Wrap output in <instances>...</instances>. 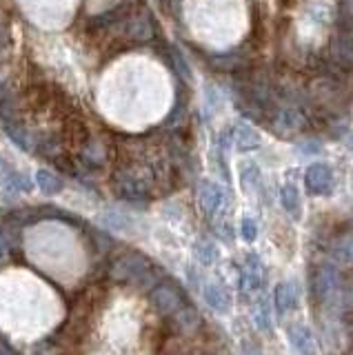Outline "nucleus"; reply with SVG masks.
I'll return each mask as SVG.
<instances>
[{
  "instance_id": "9b49d317",
  "label": "nucleus",
  "mask_w": 353,
  "mask_h": 355,
  "mask_svg": "<svg viewBox=\"0 0 353 355\" xmlns=\"http://www.w3.org/2000/svg\"><path fill=\"white\" fill-rule=\"evenodd\" d=\"M275 309H278V313L286 315L291 313V311L298 309V302H300V291H298V284L295 282H280L275 286Z\"/></svg>"
},
{
  "instance_id": "aec40b11",
  "label": "nucleus",
  "mask_w": 353,
  "mask_h": 355,
  "mask_svg": "<svg viewBox=\"0 0 353 355\" xmlns=\"http://www.w3.org/2000/svg\"><path fill=\"white\" fill-rule=\"evenodd\" d=\"M196 258L200 260L203 264H214L216 258H218V249L214 242L209 240H200L196 244Z\"/></svg>"
},
{
  "instance_id": "dca6fc26",
  "label": "nucleus",
  "mask_w": 353,
  "mask_h": 355,
  "mask_svg": "<svg viewBox=\"0 0 353 355\" xmlns=\"http://www.w3.org/2000/svg\"><path fill=\"white\" fill-rule=\"evenodd\" d=\"M280 202H282L286 214H289L291 218H295V220H300V216H302V200H300V191H298L295 184H284L280 189Z\"/></svg>"
},
{
  "instance_id": "4468645a",
  "label": "nucleus",
  "mask_w": 353,
  "mask_h": 355,
  "mask_svg": "<svg viewBox=\"0 0 353 355\" xmlns=\"http://www.w3.org/2000/svg\"><path fill=\"white\" fill-rule=\"evenodd\" d=\"M289 342L300 355H316L318 353V344H316L313 333L302 324L289 327Z\"/></svg>"
},
{
  "instance_id": "6ab92c4d",
  "label": "nucleus",
  "mask_w": 353,
  "mask_h": 355,
  "mask_svg": "<svg viewBox=\"0 0 353 355\" xmlns=\"http://www.w3.org/2000/svg\"><path fill=\"white\" fill-rule=\"evenodd\" d=\"M253 322H256V327L264 333H269L273 322H271V313H269V304L260 300V302L253 306Z\"/></svg>"
},
{
  "instance_id": "f257e3e1",
  "label": "nucleus",
  "mask_w": 353,
  "mask_h": 355,
  "mask_svg": "<svg viewBox=\"0 0 353 355\" xmlns=\"http://www.w3.org/2000/svg\"><path fill=\"white\" fill-rule=\"evenodd\" d=\"M334 22H336V7L331 0H309L304 7V16L300 18L298 38L307 47H318L327 38Z\"/></svg>"
},
{
  "instance_id": "5701e85b",
  "label": "nucleus",
  "mask_w": 353,
  "mask_h": 355,
  "mask_svg": "<svg viewBox=\"0 0 353 355\" xmlns=\"http://www.w3.org/2000/svg\"><path fill=\"white\" fill-rule=\"evenodd\" d=\"M9 40H12V38H9V29H7L5 22H0V51L7 49Z\"/></svg>"
},
{
  "instance_id": "9d476101",
  "label": "nucleus",
  "mask_w": 353,
  "mask_h": 355,
  "mask_svg": "<svg viewBox=\"0 0 353 355\" xmlns=\"http://www.w3.org/2000/svg\"><path fill=\"white\" fill-rule=\"evenodd\" d=\"M0 184H3L5 189H9V191H23V193H27V191L34 189L31 178L12 169V164H9L3 155H0Z\"/></svg>"
},
{
  "instance_id": "a211bd4d",
  "label": "nucleus",
  "mask_w": 353,
  "mask_h": 355,
  "mask_svg": "<svg viewBox=\"0 0 353 355\" xmlns=\"http://www.w3.org/2000/svg\"><path fill=\"white\" fill-rule=\"evenodd\" d=\"M209 64L214 67L218 71H231V69H238L242 64V55L238 51H231V53H216L209 58Z\"/></svg>"
},
{
  "instance_id": "423d86ee",
  "label": "nucleus",
  "mask_w": 353,
  "mask_h": 355,
  "mask_svg": "<svg viewBox=\"0 0 353 355\" xmlns=\"http://www.w3.org/2000/svg\"><path fill=\"white\" fill-rule=\"evenodd\" d=\"M264 275H267V271H264V264L260 262L258 255L256 253L247 255L245 264H242V269H240V288L245 293L258 291L264 282Z\"/></svg>"
},
{
  "instance_id": "f8f14e48",
  "label": "nucleus",
  "mask_w": 353,
  "mask_h": 355,
  "mask_svg": "<svg viewBox=\"0 0 353 355\" xmlns=\"http://www.w3.org/2000/svg\"><path fill=\"white\" fill-rule=\"evenodd\" d=\"M331 258L334 262L342 264V266H351L353 264V229L342 231L340 236L331 242Z\"/></svg>"
},
{
  "instance_id": "393cba45",
  "label": "nucleus",
  "mask_w": 353,
  "mask_h": 355,
  "mask_svg": "<svg viewBox=\"0 0 353 355\" xmlns=\"http://www.w3.org/2000/svg\"><path fill=\"white\" fill-rule=\"evenodd\" d=\"M351 144H353V140H351Z\"/></svg>"
},
{
  "instance_id": "6e6552de",
  "label": "nucleus",
  "mask_w": 353,
  "mask_h": 355,
  "mask_svg": "<svg viewBox=\"0 0 353 355\" xmlns=\"http://www.w3.org/2000/svg\"><path fill=\"white\" fill-rule=\"evenodd\" d=\"M151 300H153V306H156L162 315H171V318L184 306L180 293H178V291H173V288L167 286V284H160V286L153 288Z\"/></svg>"
},
{
  "instance_id": "412c9836",
  "label": "nucleus",
  "mask_w": 353,
  "mask_h": 355,
  "mask_svg": "<svg viewBox=\"0 0 353 355\" xmlns=\"http://www.w3.org/2000/svg\"><path fill=\"white\" fill-rule=\"evenodd\" d=\"M240 236L245 242H253L258 238V225H256V220L253 218H242L240 222Z\"/></svg>"
},
{
  "instance_id": "7ed1b4c3",
  "label": "nucleus",
  "mask_w": 353,
  "mask_h": 355,
  "mask_svg": "<svg viewBox=\"0 0 353 355\" xmlns=\"http://www.w3.org/2000/svg\"><path fill=\"white\" fill-rule=\"evenodd\" d=\"M304 187L313 196H329L336 187L334 169L327 162H316L304 171Z\"/></svg>"
},
{
  "instance_id": "2eb2a0df",
  "label": "nucleus",
  "mask_w": 353,
  "mask_h": 355,
  "mask_svg": "<svg viewBox=\"0 0 353 355\" xmlns=\"http://www.w3.org/2000/svg\"><path fill=\"white\" fill-rule=\"evenodd\" d=\"M229 133H231V142H234L240 151H253L260 147V133L253 127H249L247 122H238Z\"/></svg>"
},
{
  "instance_id": "f3484780",
  "label": "nucleus",
  "mask_w": 353,
  "mask_h": 355,
  "mask_svg": "<svg viewBox=\"0 0 353 355\" xmlns=\"http://www.w3.org/2000/svg\"><path fill=\"white\" fill-rule=\"evenodd\" d=\"M36 184L42 193H47V196H56L62 191V180L56 175V173H51L47 169H40L36 173Z\"/></svg>"
},
{
  "instance_id": "f03ea898",
  "label": "nucleus",
  "mask_w": 353,
  "mask_h": 355,
  "mask_svg": "<svg viewBox=\"0 0 353 355\" xmlns=\"http://www.w3.org/2000/svg\"><path fill=\"white\" fill-rule=\"evenodd\" d=\"M313 288L316 295L320 297V302L329 309H338L342 306V291H345V280L338 271L336 264H322L316 271L313 277Z\"/></svg>"
},
{
  "instance_id": "ddd939ff",
  "label": "nucleus",
  "mask_w": 353,
  "mask_h": 355,
  "mask_svg": "<svg viewBox=\"0 0 353 355\" xmlns=\"http://www.w3.org/2000/svg\"><path fill=\"white\" fill-rule=\"evenodd\" d=\"M203 295H205V302L214 311H218V313H229L231 311V295L223 284L207 282L203 286Z\"/></svg>"
},
{
  "instance_id": "20e7f679",
  "label": "nucleus",
  "mask_w": 353,
  "mask_h": 355,
  "mask_svg": "<svg viewBox=\"0 0 353 355\" xmlns=\"http://www.w3.org/2000/svg\"><path fill=\"white\" fill-rule=\"evenodd\" d=\"M116 275L120 280H131V282H142V284H153L156 277H153V271L149 262H145L138 255H129V258H123L116 262Z\"/></svg>"
},
{
  "instance_id": "b1692460",
  "label": "nucleus",
  "mask_w": 353,
  "mask_h": 355,
  "mask_svg": "<svg viewBox=\"0 0 353 355\" xmlns=\"http://www.w3.org/2000/svg\"><path fill=\"white\" fill-rule=\"evenodd\" d=\"M247 355H262V353H258V351H253V349H249V351H247Z\"/></svg>"
},
{
  "instance_id": "1a4fd4ad",
  "label": "nucleus",
  "mask_w": 353,
  "mask_h": 355,
  "mask_svg": "<svg viewBox=\"0 0 353 355\" xmlns=\"http://www.w3.org/2000/svg\"><path fill=\"white\" fill-rule=\"evenodd\" d=\"M198 202H200L203 211L207 216H216L220 209L225 205V191L223 187H218L216 182L205 180L198 189Z\"/></svg>"
},
{
  "instance_id": "39448f33",
  "label": "nucleus",
  "mask_w": 353,
  "mask_h": 355,
  "mask_svg": "<svg viewBox=\"0 0 353 355\" xmlns=\"http://www.w3.org/2000/svg\"><path fill=\"white\" fill-rule=\"evenodd\" d=\"M156 20H153L147 11H140V14H136L134 11V16H131L127 20V25H125V36L131 40V42H136V44H145V42H151L153 36H156Z\"/></svg>"
},
{
  "instance_id": "0eeeda50",
  "label": "nucleus",
  "mask_w": 353,
  "mask_h": 355,
  "mask_svg": "<svg viewBox=\"0 0 353 355\" xmlns=\"http://www.w3.org/2000/svg\"><path fill=\"white\" fill-rule=\"evenodd\" d=\"M271 127L273 131H278L280 136H293V133L304 129V116H302V111H298L295 107H282L273 114Z\"/></svg>"
},
{
  "instance_id": "4be33fe9",
  "label": "nucleus",
  "mask_w": 353,
  "mask_h": 355,
  "mask_svg": "<svg viewBox=\"0 0 353 355\" xmlns=\"http://www.w3.org/2000/svg\"><path fill=\"white\" fill-rule=\"evenodd\" d=\"M258 180H260V171L253 164H249V166L242 169V184H245L247 189H253L258 184Z\"/></svg>"
}]
</instances>
